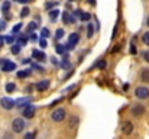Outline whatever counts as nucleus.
Returning <instances> with one entry per match:
<instances>
[{
  "mask_svg": "<svg viewBox=\"0 0 149 139\" xmlns=\"http://www.w3.org/2000/svg\"><path fill=\"white\" fill-rule=\"evenodd\" d=\"M12 129L15 133H20L25 129V120L23 119H15L12 123Z\"/></svg>",
  "mask_w": 149,
  "mask_h": 139,
  "instance_id": "nucleus-1",
  "label": "nucleus"
},
{
  "mask_svg": "<svg viewBox=\"0 0 149 139\" xmlns=\"http://www.w3.org/2000/svg\"><path fill=\"white\" fill-rule=\"evenodd\" d=\"M65 110L64 109H56L55 112H52V115H51V117H52V120L54 122H62L64 119H65Z\"/></svg>",
  "mask_w": 149,
  "mask_h": 139,
  "instance_id": "nucleus-2",
  "label": "nucleus"
},
{
  "mask_svg": "<svg viewBox=\"0 0 149 139\" xmlns=\"http://www.w3.org/2000/svg\"><path fill=\"white\" fill-rule=\"evenodd\" d=\"M0 65H1V70L6 71V73L16 70V64L12 62V61H7V59H1V61H0Z\"/></svg>",
  "mask_w": 149,
  "mask_h": 139,
  "instance_id": "nucleus-3",
  "label": "nucleus"
},
{
  "mask_svg": "<svg viewBox=\"0 0 149 139\" xmlns=\"http://www.w3.org/2000/svg\"><path fill=\"white\" fill-rule=\"evenodd\" d=\"M0 104H1V107L3 109H6V110H12L16 104H15V100H12V98H9V97H3L1 100H0Z\"/></svg>",
  "mask_w": 149,
  "mask_h": 139,
  "instance_id": "nucleus-4",
  "label": "nucleus"
},
{
  "mask_svg": "<svg viewBox=\"0 0 149 139\" xmlns=\"http://www.w3.org/2000/svg\"><path fill=\"white\" fill-rule=\"evenodd\" d=\"M78 41H80V36H78V34H71L70 35V38H68V45L65 46V49H68V51H71L75 44H78Z\"/></svg>",
  "mask_w": 149,
  "mask_h": 139,
  "instance_id": "nucleus-5",
  "label": "nucleus"
},
{
  "mask_svg": "<svg viewBox=\"0 0 149 139\" xmlns=\"http://www.w3.org/2000/svg\"><path fill=\"white\" fill-rule=\"evenodd\" d=\"M136 97L138 98H142V100H145V98H149V89L148 87H138L136 89Z\"/></svg>",
  "mask_w": 149,
  "mask_h": 139,
  "instance_id": "nucleus-6",
  "label": "nucleus"
},
{
  "mask_svg": "<svg viewBox=\"0 0 149 139\" xmlns=\"http://www.w3.org/2000/svg\"><path fill=\"white\" fill-rule=\"evenodd\" d=\"M33 115H35V106H32V104L29 103V104L25 106V109H23V117H26V119H32Z\"/></svg>",
  "mask_w": 149,
  "mask_h": 139,
  "instance_id": "nucleus-7",
  "label": "nucleus"
},
{
  "mask_svg": "<svg viewBox=\"0 0 149 139\" xmlns=\"http://www.w3.org/2000/svg\"><path fill=\"white\" fill-rule=\"evenodd\" d=\"M32 57H33L36 61H39V62H44V61L47 59V55H45L42 51H38V49H33V51H32Z\"/></svg>",
  "mask_w": 149,
  "mask_h": 139,
  "instance_id": "nucleus-8",
  "label": "nucleus"
},
{
  "mask_svg": "<svg viewBox=\"0 0 149 139\" xmlns=\"http://www.w3.org/2000/svg\"><path fill=\"white\" fill-rule=\"evenodd\" d=\"M31 101H32L31 97H22V98H17V100L15 101V104H16L17 107H25V106H28Z\"/></svg>",
  "mask_w": 149,
  "mask_h": 139,
  "instance_id": "nucleus-9",
  "label": "nucleus"
},
{
  "mask_svg": "<svg viewBox=\"0 0 149 139\" xmlns=\"http://www.w3.org/2000/svg\"><path fill=\"white\" fill-rule=\"evenodd\" d=\"M145 113V107L142 104H136L135 107H132V115L133 116H142Z\"/></svg>",
  "mask_w": 149,
  "mask_h": 139,
  "instance_id": "nucleus-10",
  "label": "nucleus"
},
{
  "mask_svg": "<svg viewBox=\"0 0 149 139\" xmlns=\"http://www.w3.org/2000/svg\"><path fill=\"white\" fill-rule=\"evenodd\" d=\"M48 87H49V80H42V81H39L38 86H36V89H38L39 92H45Z\"/></svg>",
  "mask_w": 149,
  "mask_h": 139,
  "instance_id": "nucleus-11",
  "label": "nucleus"
},
{
  "mask_svg": "<svg viewBox=\"0 0 149 139\" xmlns=\"http://www.w3.org/2000/svg\"><path fill=\"white\" fill-rule=\"evenodd\" d=\"M122 131H123L125 135H130V133L133 132V125H132L130 122H126V123L123 125V129H122Z\"/></svg>",
  "mask_w": 149,
  "mask_h": 139,
  "instance_id": "nucleus-12",
  "label": "nucleus"
},
{
  "mask_svg": "<svg viewBox=\"0 0 149 139\" xmlns=\"http://www.w3.org/2000/svg\"><path fill=\"white\" fill-rule=\"evenodd\" d=\"M62 19H64V22H65V23H74V20H75V17H74V16H71L68 12H65V13H64Z\"/></svg>",
  "mask_w": 149,
  "mask_h": 139,
  "instance_id": "nucleus-13",
  "label": "nucleus"
},
{
  "mask_svg": "<svg viewBox=\"0 0 149 139\" xmlns=\"http://www.w3.org/2000/svg\"><path fill=\"white\" fill-rule=\"evenodd\" d=\"M141 78H142V81L149 83V68H143V70H142V73H141Z\"/></svg>",
  "mask_w": 149,
  "mask_h": 139,
  "instance_id": "nucleus-14",
  "label": "nucleus"
},
{
  "mask_svg": "<svg viewBox=\"0 0 149 139\" xmlns=\"http://www.w3.org/2000/svg\"><path fill=\"white\" fill-rule=\"evenodd\" d=\"M61 67H62L64 70L71 68V62L68 61V55H65V57H64V59H62V62H61Z\"/></svg>",
  "mask_w": 149,
  "mask_h": 139,
  "instance_id": "nucleus-15",
  "label": "nucleus"
},
{
  "mask_svg": "<svg viewBox=\"0 0 149 139\" xmlns=\"http://www.w3.org/2000/svg\"><path fill=\"white\" fill-rule=\"evenodd\" d=\"M58 16H59V10H58V9H52V10L49 12V19L52 20V22H54V20H56V17H58Z\"/></svg>",
  "mask_w": 149,
  "mask_h": 139,
  "instance_id": "nucleus-16",
  "label": "nucleus"
},
{
  "mask_svg": "<svg viewBox=\"0 0 149 139\" xmlns=\"http://www.w3.org/2000/svg\"><path fill=\"white\" fill-rule=\"evenodd\" d=\"M31 75V70H23V71H19L17 73V77L19 78H25V77H29Z\"/></svg>",
  "mask_w": 149,
  "mask_h": 139,
  "instance_id": "nucleus-17",
  "label": "nucleus"
},
{
  "mask_svg": "<svg viewBox=\"0 0 149 139\" xmlns=\"http://www.w3.org/2000/svg\"><path fill=\"white\" fill-rule=\"evenodd\" d=\"M26 42H28V38L25 36V35H20L19 38H17V44L20 46H25L26 45Z\"/></svg>",
  "mask_w": 149,
  "mask_h": 139,
  "instance_id": "nucleus-18",
  "label": "nucleus"
},
{
  "mask_svg": "<svg viewBox=\"0 0 149 139\" xmlns=\"http://www.w3.org/2000/svg\"><path fill=\"white\" fill-rule=\"evenodd\" d=\"M80 19H81L83 22H87V20H90V13H87V12H81V15H80Z\"/></svg>",
  "mask_w": 149,
  "mask_h": 139,
  "instance_id": "nucleus-19",
  "label": "nucleus"
},
{
  "mask_svg": "<svg viewBox=\"0 0 149 139\" xmlns=\"http://www.w3.org/2000/svg\"><path fill=\"white\" fill-rule=\"evenodd\" d=\"M55 51H56V54H64L65 52V46L58 44V45H55Z\"/></svg>",
  "mask_w": 149,
  "mask_h": 139,
  "instance_id": "nucleus-20",
  "label": "nucleus"
},
{
  "mask_svg": "<svg viewBox=\"0 0 149 139\" xmlns=\"http://www.w3.org/2000/svg\"><path fill=\"white\" fill-rule=\"evenodd\" d=\"M20 48H22V46L19 45V44H16V45H12V54L17 55V54L20 52Z\"/></svg>",
  "mask_w": 149,
  "mask_h": 139,
  "instance_id": "nucleus-21",
  "label": "nucleus"
},
{
  "mask_svg": "<svg viewBox=\"0 0 149 139\" xmlns=\"http://www.w3.org/2000/svg\"><path fill=\"white\" fill-rule=\"evenodd\" d=\"M15 89H16V86H15L13 83H9V84H6V92H7V93L15 92Z\"/></svg>",
  "mask_w": 149,
  "mask_h": 139,
  "instance_id": "nucleus-22",
  "label": "nucleus"
},
{
  "mask_svg": "<svg viewBox=\"0 0 149 139\" xmlns=\"http://www.w3.org/2000/svg\"><path fill=\"white\" fill-rule=\"evenodd\" d=\"M142 42H143L145 45H149V32H145V34L142 35Z\"/></svg>",
  "mask_w": 149,
  "mask_h": 139,
  "instance_id": "nucleus-23",
  "label": "nucleus"
},
{
  "mask_svg": "<svg viewBox=\"0 0 149 139\" xmlns=\"http://www.w3.org/2000/svg\"><path fill=\"white\" fill-rule=\"evenodd\" d=\"M9 9H10V3H9V1H4V3H3L1 10H3L4 13H7V12H9Z\"/></svg>",
  "mask_w": 149,
  "mask_h": 139,
  "instance_id": "nucleus-24",
  "label": "nucleus"
},
{
  "mask_svg": "<svg viewBox=\"0 0 149 139\" xmlns=\"http://www.w3.org/2000/svg\"><path fill=\"white\" fill-rule=\"evenodd\" d=\"M41 35H42L44 38H48V36H49V29H48V28H42Z\"/></svg>",
  "mask_w": 149,
  "mask_h": 139,
  "instance_id": "nucleus-25",
  "label": "nucleus"
},
{
  "mask_svg": "<svg viewBox=\"0 0 149 139\" xmlns=\"http://www.w3.org/2000/svg\"><path fill=\"white\" fill-rule=\"evenodd\" d=\"M62 36H64V31H62V29H58V31L55 32V38H56V39H61Z\"/></svg>",
  "mask_w": 149,
  "mask_h": 139,
  "instance_id": "nucleus-26",
  "label": "nucleus"
},
{
  "mask_svg": "<svg viewBox=\"0 0 149 139\" xmlns=\"http://www.w3.org/2000/svg\"><path fill=\"white\" fill-rule=\"evenodd\" d=\"M39 45H41V48H47V46H48V44H47V38L42 36V38L39 39Z\"/></svg>",
  "mask_w": 149,
  "mask_h": 139,
  "instance_id": "nucleus-27",
  "label": "nucleus"
},
{
  "mask_svg": "<svg viewBox=\"0 0 149 139\" xmlns=\"http://www.w3.org/2000/svg\"><path fill=\"white\" fill-rule=\"evenodd\" d=\"M28 15H29V9H28V7H23V9H22L20 16H22V17H25V16H28Z\"/></svg>",
  "mask_w": 149,
  "mask_h": 139,
  "instance_id": "nucleus-28",
  "label": "nucleus"
},
{
  "mask_svg": "<svg viewBox=\"0 0 149 139\" xmlns=\"http://www.w3.org/2000/svg\"><path fill=\"white\" fill-rule=\"evenodd\" d=\"M36 26H38V25H36V23H35V22H32V23H31V25H29V26H28V31H29V32H31V31H32V32H33V31H35V29H36Z\"/></svg>",
  "mask_w": 149,
  "mask_h": 139,
  "instance_id": "nucleus-29",
  "label": "nucleus"
},
{
  "mask_svg": "<svg viewBox=\"0 0 149 139\" xmlns=\"http://www.w3.org/2000/svg\"><path fill=\"white\" fill-rule=\"evenodd\" d=\"M20 29H22V23H17V25H16V26L13 28V34H16V32H19Z\"/></svg>",
  "mask_w": 149,
  "mask_h": 139,
  "instance_id": "nucleus-30",
  "label": "nucleus"
},
{
  "mask_svg": "<svg viewBox=\"0 0 149 139\" xmlns=\"http://www.w3.org/2000/svg\"><path fill=\"white\" fill-rule=\"evenodd\" d=\"M13 41H15L13 36H6V39H4V42H7V44H13Z\"/></svg>",
  "mask_w": 149,
  "mask_h": 139,
  "instance_id": "nucleus-31",
  "label": "nucleus"
},
{
  "mask_svg": "<svg viewBox=\"0 0 149 139\" xmlns=\"http://www.w3.org/2000/svg\"><path fill=\"white\" fill-rule=\"evenodd\" d=\"M77 122H78V119H77L75 116H72V119H71V123H70V126H71V128H74V125H75Z\"/></svg>",
  "mask_w": 149,
  "mask_h": 139,
  "instance_id": "nucleus-32",
  "label": "nucleus"
},
{
  "mask_svg": "<svg viewBox=\"0 0 149 139\" xmlns=\"http://www.w3.org/2000/svg\"><path fill=\"white\" fill-rule=\"evenodd\" d=\"M90 36H93V25H91V23L88 25V38H90Z\"/></svg>",
  "mask_w": 149,
  "mask_h": 139,
  "instance_id": "nucleus-33",
  "label": "nucleus"
},
{
  "mask_svg": "<svg viewBox=\"0 0 149 139\" xmlns=\"http://www.w3.org/2000/svg\"><path fill=\"white\" fill-rule=\"evenodd\" d=\"M32 68H35V70H38V71H44V68H42V67H39L38 64H32Z\"/></svg>",
  "mask_w": 149,
  "mask_h": 139,
  "instance_id": "nucleus-34",
  "label": "nucleus"
},
{
  "mask_svg": "<svg viewBox=\"0 0 149 139\" xmlns=\"http://www.w3.org/2000/svg\"><path fill=\"white\" fill-rule=\"evenodd\" d=\"M130 52H132V54L136 52V48H135V39H132V48H130Z\"/></svg>",
  "mask_w": 149,
  "mask_h": 139,
  "instance_id": "nucleus-35",
  "label": "nucleus"
},
{
  "mask_svg": "<svg viewBox=\"0 0 149 139\" xmlns=\"http://www.w3.org/2000/svg\"><path fill=\"white\" fill-rule=\"evenodd\" d=\"M143 59H145L146 62H149V51H146V52H143Z\"/></svg>",
  "mask_w": 149,
  "mask_h": 139,
  "instance_id": "nucleus-36",
  "label": "nucleus"
},
{
  "mask_svg": "<svg viewBox=\"0 0 149 139\" xmlns=\"http://www.w3.org/2000/svg\"><path fill=\"white\" fill-rule=\"evenodd\" d=\"M36 39H38V36H36V34H33V32H32V35H31V41H32V42H35Z\"/></svg>",
  "mask_w": 149,
  "mask_h": 139,
  "instance_id": "nucleus-37",
  "label": "nucleus"
},
{
  "mask_svg": "<svg viewBox=\"0 0 149 139\" xmlns=\"http://www.w3.org/2000/svg\"><path fill=\"white\" fill-rule=\"evenodd\" d=\"M97 67H100V68H104V67H106V62H104V61H100L99 64H97Z\"/></svg>",
  "mask_w": 149,
  "mask_h": 139,
  "instance_id": "nucleus-38",
  "label": "nucleus"
},
{
  "mask_svg": "<svg viewBox=\"0 0 149 139\" xmlns=\"http://www.w3.org/2000/svg\"><path fill=\"white\" fill-rule=\"evenodd\" d=\"M4 26H6L4 20H0V31H1V29H4Z\"/></svg>",
  "mask_w": 149,
  "mask_h": 139,
  "instance_id": "nucleus-39",
  "label": "nucleus"
},
{
  "mask_svg": "<svg viewBox=\"0 0 149 139\" xmlns=\"http://www.w3.org/2000/svg\"><path fill=\"white\" fill-rule=\"evenodd\" d=\"M25 138H26V139H31V138H33V133H26V135H25Z\"/></svg>",
  "mask_w": 149,
  "mask_h": 139,
  "instance_id": "nucleus-40",
  "label": "nucleus"
},
{
  "mask_svg": "<svg viewBox=\"0 0 149 139\" xmlns=\"http://www.w3.org/2000/svg\"><path fill=\"white\" fill-rule=\"evenodd\" d=\"M3 44H4V38L0 35V46H3Z\"/></svg>",
  "mask_w": 149,
  "mask_h": 139,
  "instance_id": "nucleus-41",
  "label": "nucleus"
},
{
  "mask_svg": "<svg viewBox=\"0 0 149 139\" xmlns=\"http://www.w3.org/2000/svg\"><path fill=\"white\" fill-rule=\"evenodd\" d=\"M51 62H52V64H58V61H56L55 58H52V59H51Z\"/></svg>",
  "mask_w": 149,
  "mask_h": 139,
  "instance_id": "nucleus-42",
  "label": "nucleus"
},
{
  "mask_svg": "<svg viewBox=\"0 0 149 139\" xmlns=\"http://www.w3.org/2000/svg\"><path fill=\"white\" fill-rule=\"evenodd\" d=\"M16 1H19V3H28L29 0H16Z\"/></svg>",
  "mask_w": 149,
  "mask_h": 139,
  "instance_id": "nucleus-43",
  "label": "nucleus"
},
{
  "mask_svg": "<svg viewBox=\"0 0 149 139\" xmlns=\"http://www.w3.org/2000/svg\"><path fill=\"white\" fill-rule=\"evenodd\" d=\"M88 3H91V4H96V1H94V0H88Z\"/></svg>",
  "mask_w": 149,
  "mask_h": 139,
  "instance_id": "nucleus-44",
  "label": "nucleus"
},
{
  "mask_svg": "<svg viewBox=\"0 0 149 139\" xmlns=\"http://www.w3.org/2000/svg\"><path fill=\"white\" fill-rule=\"evenodd\" d=\"M146 25L149 26V16H148V19H146Z\"/></svg>",
  "mask_w": 149,
  "mask_h": 139,
  "instance_id": "nucleus-45",
  "label": "nucleus"
},
{
  "mask_svg": "<svg viewBox=\"0 0 149 139\" xmlns=\"http://www.w3.org/2000/svg\"><path fill=\"white\" fill-rule=\"evenodd\" d=\"M70 1H75V0H70Z\"/></svg>",
  "mask_w": 149,
  "mask_h": 139,
  "instance_id": "nucleus-46",
  "label": "nucleus"
}]
</instances>
